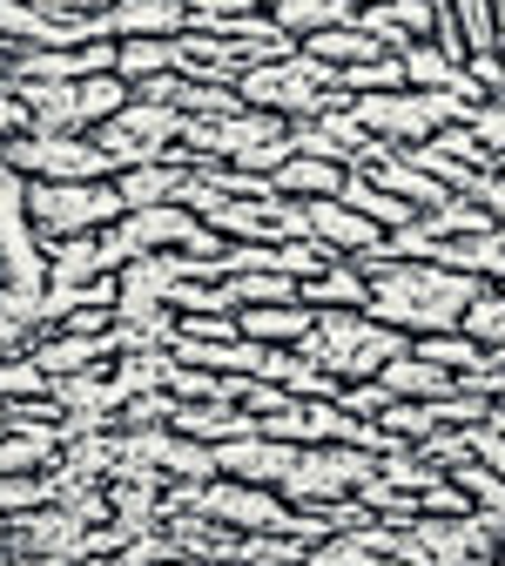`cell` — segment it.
Wrapping results in <instances>:
<instances>
[{
	"mask_svg": "<svg viewBox=\"0 0 505 566\" xmlns=\"http://www.w3.org/2000/svg\"><path fill=\"white\" fill-rule=\"evenodd\" d=\"M357 270L371 276V317L404 331V337H431V331H465V311L472 297L485 291V283L445 270V263H404L391 256L385 243L365 250V256H350Z\"/></svg>",
	"mask_w": 505,
	"mask_h": 566,
	"instance_id": "cell-1",
	"label": "cell"
},
{
	"mask_svg": "<svg viewBox=\"0 0 505 566\" xmlns=\"http://www.w3.org/2000/svg\"><path fill=\"white\" fill-rule=\"evenodd\" d=\"M411 337L378 324L371 311H317V331L304 337V358L324 365L330 378L344 385H365V378H385L391 358H404Z\"/></svg>",
	"mask_w": 505,
	"mask_h": 566,
	"instance_id": "cell-2",
	"label": "cell"
},
{
	"mask_svg": "<svg viewBox=\"0 0 505 566\" xmlns=\"http://www.w3.org/2000/svg\"><path fill=\"white\" fill-rule=\"evenodd\" d=\"M236 95H243V108H270V115H283V122H317L324 108H337V102H350L344 88H337V67H324L317 54H283V61H270V67H250V75L236 82Z\"/></svg>",
	"mask_w": 505,
	"mask_h": 566,
	"instance_id": "cell-3",
	"label": "cell"
},
{
	"mask_svg": "<svg viewBox=\"0 0 505 566\" xmlns=\"http://www.w3.org/2000/svg\"><path fill=\"white\" fill-rule=\"evenodd\" d=\"M28 217H34V237L41 243H61V237H102L128 217V202L108 182H28Z\"/></svg>",
	"mask_w": 505,
	"mask_h": 566,
	"instance_id": "cell-4",
	"label": "cell"
},
{
	"mask_svg": "<svg viewBox=\"0 0 505 566\" xmlns=\"http://www.w3.org/2000/svg\"><path fill=\"white\" fill-rule=\"evenodd\" d=\"M378 472H385L378 452H357V446H304L297 465H291V479H283L276 492L291 506H337V500H357Z\"/></svg>",
	"mask_w": 505,
	"mask_h": 566,
	"instance_id": "cell-5",
	"label": "cell"
},
{
	"mask_svg": "<svg viewBox=\"0 0 505 566\" xmlns=\"http://www.w3.org/2000/svg\"><path fill=\"white\" fill-rule=\"evenodd\" d=\"M0 156H8V169H21L28 182H108L115 163L102 156L95 135H14L0 142Z\"/></svg>",
	"mask_w": 505,
	"mask_h": 566,
	"instance_id": "cell-6",
	"label": "cell"
},
{
	"mask_svg": "<svg viewBox=\"0 0 505 566\" xmlns=\"http://www.w3.org/2000/svg\"><path fill=\"white\" fill-rule=\"evenodd\" d=\"M291 142H297V156H324V163H337V169H357V163L371 156V135H365V122L350 115V102L324 108L317 122H297Z\"/></svg>",
	"mask_w": 505,
	"mask_h": 566,
	"instance_id": "cell-7",
	"label": "cell"
},
{
	"mask_svg": "<svg viewBox=\"0 0 505 566\" xmlns=\"http://www.w3.org/2000/svg\"><path fill=\"white\" fill-rule=\"evenodd\" d=\"M297 452H304V446H283V439H263V432H250V439L215 446V479H243V485H283V479H291V465H297Z\"/></svg>",
	"mask_w": 505,
	"mask_h": 566,
	"instance_id": "cell-8",
	"label": "cell"
},
{
	"mask_svg": "<svg viewBox=\"0 0 505 566\" xmlns=\"http://www.w3.org/2000/svg\"><path fill=\"white\" fill-rule=\"evenodd\" d=\"M378 189H391L398 202H411V209H445L452 202V189L439 182V176H424L418 163H411V149H385V142H371V156L357 163Z\"/></svg>",
	"mask_w": 505,
	"mask_h": 566,
	"instance_id": "cell-9",
	"label": "cell"
},
{
	"mask_svg": "<svg viewBox=\"0 0 505 566\" xmlns=\"http://www.w3.org/2000/svg\"><path fill=\"white\" fill-rule=\"evenodd\" d=\"M311 209V243H324L330 256H365L385 243V230L371 217H357V209L344 196H324V202H304Z\"/></svg>",
	"mask_w": 505,
	"mask_h": 566,
	"instance_id": "cell-10",
	"label": "cell"
},
{
	"mask_svg": "<svg viewBox=\"0 0 505 566\" xmlns=\"http://www.w3.org/2000/svg\"><path fill=\"white\" fill-rule=\"evenodd\" d=\"M189 176H196L189 149H169L162 163L122 169V176H115V189H122V202H128V209H162V202H182V196H189Z\"/></svg>",
	"mask_w": 505,
	"mask_h": 566,
	"instance_id": "cell-11",
	"label": "cell"
},
{
	"mask_svg": "<svg viewBox=\"0 0 505 566\" xmlns=\"http://www.w3.org/2000/svg\"><path fill=\"white\" fill-rule=\"evenodd\" d=\"M236 331L263 350H304V337L317 331V311L304 297L297 304H250V311H236Z\"/></svg>",
	"mask_w": 505,
	"mask_h": 566,
	"instance_id": "cell-12",
	"label": "cell"
},
{
	"mask_svg": "<svg viewBox=\"0 0 505 566\" xmlns=\"http://www.w3.org/2000/svg\"><path fill=\"white\" fill-rule=\"evenodd\" d=\"M41 250H48V283H61V291H88L102 276H122V263L108 256L102 237H61V243H41Z\"/></svg>",
	"mask_w": 505,
	"mask_h": 566,
	"instance_id": "cell-13",
	"label": "cell"
},
{
	"mask_svg": "<svg viewBox=\"0 0 505 566\" xmlns=\"http://www.w3.org/2000/svg\"><path fill=\"white\" fill-rule=\"evenodd\" d=\"M34 365L48 378H82V371H108L115 365V337H75V331H48L34 344Z\"/></svg>",
	"mask_w": 505,
	"mask_h": 566,
	"instance_id": "cell-14",
	"label": "cell"
},
{
	"mask_svg": "<svg viewBox=\"0 0 505 566\" xmlns=\"http://www.w3.org/2000/svg\"><path fill=\"white\" fill-rule=\"evenodd\" d=\"M189 28L182 0H115L108 8V34L115 41H176Z\"/></svg>",
	"mask_w": 505,
	"mask_h": 566,
	"instance_id": "cell-15",
	"label": "cell"
},
{
	"mask_svg": "<svg viewBox=\"0 0 505 566\" xmlns=\"http://www.w3.org/2000/svg\"><path fill=\"white\" fill-rule=\"evenodd\" d=\"M176 432H182V439H202V446H230V439L263 432V424H256V411H243V405L209 398V405H176Z\"/></svg>",
	"mask_w": 505,
	"mask_h": 566,
	"instance_id": "cell-16",
	"label": "cell"
},
{
	"mask_svg": "<svg viewBox=\"0 0 505 566\" xmlns=\"http://www.w3.org/2000/svg\"><path fill=\"white\" fill-rule=\"evenodd\" d=\"M304 304H311V311H371V276L357 270L350 256H337L330 270H317V276L304 283Z\"/></svg>",
	"mask_w": 505,
	"mask_h": 566,
	"instance_id": "cell-17",
	"label": "cell"
},
{
	"mask_svg": "<svg viewBox=\"0 0 505 566\" xmlns=\"http://www.w3.org/2000/svg\"><path fill=\"white\" fill-rule=\"evenodd\" d=\"M344 202L357 209V217H371V223H378L385 237H398V230H411V223L424 217V209H411V202H398L391 189H378V182H371L365 169H350V176H344Z\"/></svg>",
	"mask_w": 505,
	"mask_h": 566,
	"instance_id": "cell-18",
	"label": "cell"
},
{
	"mask_svg": "<svg viewBox=\"0 0 505 566\" xmlns=\"http://www.w3.org/2000/svg\"><path fill=\"white\" fill-rule=\"evenodd\" d=\"M344 176L350 169H337L324 156H291L270 182H276V196H291V202H324V196H344Z\"/></svg>",
	"mask_w": 505,
	"mask_h": 566,
	"instance_id": "cell-19",
	"label": "cell"
},
{
	"mask_svg": "<svg viewBox=\"0 0 505 566\" xmlns=\"http://www.w3.org/2000/svg\"><path fill=\"white\" fill-rule=\"evenodd\" d=\"M304 54H317L324 67H337V75H344V67H365V61H385L391 48H385L378 34H365V28L350 21V28H324V34H311V41H304Z\"/></svg>",
	"mask_w": 505,
	"mask_h": 566,
	"instance_id": "cell-20",
	"label": "cell"
},
{
	"mask_svg": "<svg viewBox=\"0 0 505 566\" xmlns=\"http://www.w3.org/2000/svg\"><path fill=\"white\" fill-rule=\"evenodd\" d=\"M378 385H385L391 398H411V405H431V398H445V391H459V378H452V371H439V365H424L418 350H404V358H391Z\"/></svg>",
	"mask_w": 505,
	"mask_h": 566,
	"instance_id": "cell-21",
	"label": "cell"
},
{
	"mask_svg": "<svg viewBox=\"0 0 505 566\" xmlns=\"http://www.w3.org/2000/svg\"><path fill=\"white\" fill-rule=\"evenodd\" d=\"M270 21H276L283 34L311 41V34H324V28H350V21H357V8H350V0H276Z\"/></svg>",
	"mask_w": 505,
	"mask_h": 566,
	"instance_id": "cell-22",
	"label": "cell"
},
{
	"mask_svg": "<svg viewBox=\"0 0 505 566\" xmlns=\"http://www.w3.org/2000/svg\"><path fill=\"white\" fill-rule=\"evenodd\" d=\"M115 75L128 88H149V82L176 75V41H115Z\"/></svg>",
	"mask_w": 505,
	"mask_h": 566,
	"instance_id": "cell-23",
	"label": "cell"
},
{
	"mask_svg": "<svg viewBox=\"0 0 505 566\" xmlns=\"http://www.w3.org/2000/svg\"><path fill=\"white\" fill-rule=\"evenodd\" d=\"M411 350H418L424 365L452 371V378H465V371H478V365H485V344H478V337H465V331H431V337H411Z\"/></svg>",
	"mask_w": 505,
	"mask_h": 566,
	"instance_id": "cell-24",
	"label": "cell"
},
{
	"mask_svg": "<svg viewBox=\"0 0 505 566\" xmlns=\"http://www.w3.org/2000/svg\"><path fill=\"white\" fill-rule=\"evenodd\" d=\"M223 291H230L236 311H250V304H297L304 283L283 276V270H243V276H223Z\"/></svg>",
	"mask_w": 505,
	"mask_h": 566,
	"instance_id": "cell-25",
	"label": "cell"
},
{
	"mask_svg": "<svg viewBox=\"0 0 505 566\" xmlns=\"http://www.w3.org/2000/svg\"><path fill=\"white\" fill-rule=\"evenodd\" d=\"M465 337H478L485 350H505V283H485L465 311Z\"/></svg>",
	"mask_w": 505,
	"mask_h": 566,
	"instance_id": "cell-26",
	"label": "cell"
},
{
	"mask_svg": "<svg viewBox=\"0 0 505 566\" xmlns=\"http://www.w3.org/2000/svg\"><path fill=\"white\" fill-rule=\"evenodd\" d=\"M28 398H54V378L28 358H0V405H28Z\"/></svg>",
	"mask_w": 505,
	"mask_h": 566,
	"instance_id": "cell-27",
	"label": "cell"
}]
</instances>
